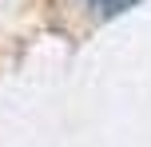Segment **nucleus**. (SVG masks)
<instances>
[{
  "mask_svg": "<svg viewBox=\"0 0 151 147\" xmlns=\"http://www.w3.org/2000/svg\"><path fill=\"white\" fill-rule=\"evenodd\" d=\"M91 8H96L99 16H119V12H127V8H135L139 0H88Z\"/></svg>",
  "mask_w": 151,
  "mask_h": 147,
  "instance_id": "1",
  "label": "nucleus"
}]
</instances>
